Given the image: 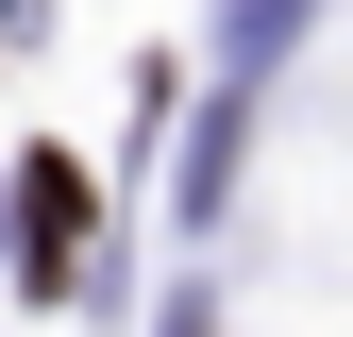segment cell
Listing matches in <instances>:
<instances>
[{
    "label": "cell",
    "mask_w": 353,
    "mask_h": 337,
    "mask_svg": "<svg viewBox=\"0 0 353 337\" xmlns=\"http://www.w3.org/2000/svg\"><path fill=\"white\" fill-rule=\"evenodd\" d=\"M17 202H34V287H51L68 253H84V168L68 152H17Z\"/></svg>",
    "instance_id": "obj_1"
}]
</instances>
